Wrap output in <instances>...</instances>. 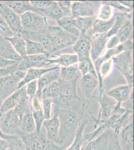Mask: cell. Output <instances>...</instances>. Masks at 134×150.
Instances as JSON below:
<instances>
[{
  "mask_svg": "<svg viewBox=\"0 0 134 150\" xmlns=\"http://www.w3.org/2000/svg\"><path fill=\"white\" fill-rule=\"evenodd\" d=\"M86 110V104L81 103L73 107L56 108V114L60 122L59 135L57 144L65 149L73 141L75 134L82 122Z\"/></svg>",
  "mask_w": 134,
  "mask_h": 150,
  "instance_id": "6da1fadb",
  "label": "cell"
},
{
  "mask_svg": "<svg viewBox=\"0 0 134 150\" xmlns=\"http://www.w3.org/2000/svg\"><path fill=\"white\" fill-rule=\"evenodd\" d=\"M27 150H65V149L50 141L42 132L21 134Z\"/></svg>",
  "mask_w": 134,
  "mask_h": 150,
  "instance_id": "7a4b0ae2",
  "label": "cell"
},
{
  "mask_svg": "<svg viewBox=\"0 0 134 150\" xmlns=\"http://www.w3.org/2000/svg\"><path fill=\"white\" fill-rule=\"evenodd\" d=\"M60 84V93L59 97L53 101L58 108L73 107L80 103V98L77 95L76 85L77 79L70 82H64Z\"/></svg>",
  "mask_w": 134,
  "mask_h": 150,
  "instance_id": "3957f363",
  "label": "cell"
},
{
  "mask_svg": "<svg viewBox=\"0 0 134 150\" xmlns=\"http://www.w3.org/2000/svg\"><path fill=\"white\" fill-rule=\"evenodd\" d=\"M0 132L6 135L20 136V120L15 110L0 112Z\"/></svg>",
  "mask_w": 134,
  "mask_h": 150,
  "instance_id": "277c9868",
  "label": "cell"
},
{
  "mask_svg": "<svg viewBox=\"0 0 134 150\" xmlns=\"http://www.w3.org/2000/svg\"><path fill=\"white\" fill-rule=\"evenodd\" d=\"M113 63L127 81L129 85H133V61L131 51L123 52L112 58Z\"/></svg>",
  "mask_w": 134,
  "mask_h": 150,
  "instance_id": "5b68a950",
  "label": "cell"
},
{
  "mask_svg": "<svg viewBox=\"0 0 134 150\" xmlns=\"http://www.w3.org/2000/svg\"><path fill=\"white\" fill-rule=\"evenodd\" d=\"M23 31L28 33H39L46 25L45 17L33 11H28L21 16Z\"/></svg>",
  "mask_w": 134,
  "mask_h": 150,
  "instance_id": "8992f818",
  "label": "cell"
},
{
  "mask_svg": "<svg viewBox=\"0 0 134 150\" xmlns=\"http://www.w3.org/2000/svg\"><path fill=\"white\" fill-rule=\"evenodd\" d=\"M49 36L53 44L54 51L73 45L79 38L68 33L59 27L50 28Z\"/></svg>",
  "mask_w": 134,
  "mask_h": 150,
  "instance_id": "52a82bcc",
  "label": "cell"
},
{
  "mask_svg": "<svg viewBox=\"0 0 134 150\" xmlns=\"http://www.w3.org/2000/svg\"><path fill=\"white\" fill-rule=\"evenodd\" d=\"M26 73L17 71L14 74L0 79V98L2 102L18 90L19 83Z\"/></svg>",
  "mask_w": 134,
  "mask_h": 150,
  "instance_id": "ba28073f",
  "label": "cell"
},
{
  "mask_svg": "<svg viewBox=\"0 0 134 150\" xmlns=\"http://www.w3.org/2000/svg\"><path fill=\"white\" fill-rule=\"evenodd\" d=\"M99 92L100 109L98 116L97 118H94L93 116L92 117V119L95 122V129L103 122L109 119L112 115L114 106L116 104L114 99H112L104 92L103 89L99 91Z\"/></svg>",
  "mask_w": 134,
  "mask_h": 150,
  "instance_id": "9c48e42d",
  "label": "cell"
},
{
  "mask_svg": "<svg viewBox=\"0 0 134 150\" xmlns=\"http://www.w3.org/2000/svg\"><path fill=\"white\" fill-rule=\"evenodd\" d=\"M99 2L96 1H75L72 4L73 17H90L95 16Z\"/></svg>",
  "mask_w": 134,
  "mask_h": 150,
  "instance_id": "30bf717a",
  "label": "cell"
},
{
  "mask_svg": "<svg viewBox=\"0 0 134 150\" xmlns=\"http://www.w3.org/2000/svg\"><path fill=\"white\" fill-rule=\"evenodd\" d=\"M0 15L2 16L9 28L15 34L20 35L23 31L20 16L2 3L1 1H0Z\"/></svg>",
  "mask_w": 134,
  "mask_h": 150,
  "instance_id": "8fae6325",
  "label": "cell"
},
{
  "mask_svg": "<svg viewBox=\"0 0 134 150\" xmlns=\"http://www.w3.org/2000/svg\"><path fill=\"white\" fill-rule=\"evenodd\" d=\"M49 56L50 54L27 56L19 62L17 71L26 72L30 69L43 68L45 65H48Z\"/></svg>",
  "mask_w": 134,
  "mask_h": 150,
  "instance_id": "7c38bea8",
  "label": "cell"
},
{
  "mask_svg": "<svg viewBox=\"0 0 134 150\" xmlns=\"http://www.w3.org/2000/svg\"><path fill=\"white\" fill-rule=\"evenodd\" d=\"M133 48V43L130 40H128L125 42L118 45L117 46L113 49L108 50L103 56L99 58L94 62V66L95 67V70L97 73V76L99 77V72L102 63L107 60L111 59L113 57L119 55V54L123 52L132 51Z\"/></svg>",
  "mask_w": 134,
  "mask_h": 150,
  "instance_id": "4fadbf2b",
  "label": "cell"
},
{
  "mask_svg": "<svg viewBox=\"0 0 134 150\" xmlns=\"http://www.w3.org/2000/svg\"><path fill=\"white\" fill-rule=\"evenodd\" d=\"M107 33L102 34H94L91 39H90V58L93 62L98 59L101 54L105 48L107 41Z\"/></svg>",
  "mask_w": 134,
  "mask_h": 150,
  "instance_id": "5bb4252c",
  "label": "cell"
},
{
  "mask_svg": "<svg viewBox=\"0 0 134 150\" xmlns=\"http://www.w3.org/2000/svg\"><path fill=\"white\" fill-rule=\"evenodd\" d=\"M120 145L122 150H134V123H129L119 135Z\"/></svg>",
  "mask_w": 134,
  "mask_h": 150,
  "instance_id": "9a60e30c",
  "label": "cell"
},
{
  "mask_svg": "<svg viewBox=\"0 0 134 150\" xmlns=\"http://www.w3.org/2000/svg\"><path fill=\"white\" fill-rule=\"evenodd\" d=\"M60 68L58 67L56 69L46 72L38 80V90L36 97L41 101L42 92L43 89L49 86L50 84L57 81L59 78Z\"/></svg>",
  "mask_w": 134,
  "mask_h": 150,
  "instance_id": "2e32d148",
  "label": "cell"
},
{
  "mask_svg": "<svg viewBox=\"0 0 134 150\" xmlns=\"http://www.w3.org/2000/svg\"><path fill=\"white\" fill-rule=\"evenodd\" d=\"M81 37L73 45V50L78 57L79 62L90 58V39L85 34H81Z\"/></svg>",
  "mask_w": 134,
  "mask_h": 150,
  "instance_id": "e0dca14e",
  "label": "cell"
},
{
  "mask_svg": "<svg viewBox=\"0 0 134 150\" xmlns=\"http://www.w3.org/2000/svg\"><path fill=\"white\" fill-rule=\"evenodd\" d=\"M43 126L46 129V137L50 141L57 143L60 128V122L58 115L55 114L52 118L45 120Z\"/></svg>",
  "mask_w": 134,
  "mask_h": 150,
  "instance_id": "ac0fdd59",
  "label": "cell"
},
{
  "mask_svg": "<svg viewBox=\"0 0 134 150\" xmlns=\"http://www.w3.org/2000/svg\"><path fill=\"white\" fill-rule=\"evenodd\" d=\"M110 129L107 130L94 140L87 142L82 150H107Z\"/></svg>",
  "mask_w": 134,
  "mask_h": 150,
  "instance_id": "d6986e66",
  "label": "cell"
},
{
  "mask_svg": "<svg viewBox=\"0 0 134 150\" xmlns=\"http://www.w3.org/2000/svg\"><path fill=\"white\" fill-rule=\"evenodd\" d=\"M25 94V86L18 89L13 94L9 96L3 102L0 106V112H6L11 110L14 109L23 96Z\"/></svg>",
  "mask_w": 134,
  "mask_h": 150,
  "instance_id": "ffe728a7",
  "label": "cell"
},
{
  "mask_svg": "<svg viewBox=\"0 0 134 150\" xmlns=\"http://www.w3.org/2000/svg\"><path fill=\"white\" fill-rule=\"evenodd\" d=\"M0 57L12 61L20 62L23 58L16 52L5 37L0 41Z\"/></svg>",
  "mask_w": 134,
  "mask_h": 150,
  "instance_id": "44dd1931",
  "label": "cell"
},
{
  "mask_svg": "<svg viewBox=\"0 0 134 150\" xmlns=\"http://www.w3.org/2000/svg\"><path fill=\"white\" fill-rule=\"evenodd\" d=\"M31 107L33 116L36 125V132L40 133L41 132L43 124L45 120L41 101L36 97H35L31 101Z\"/></svg>",
  "mask_w": 134,
  "mask_h": 150,
  "instance_id": "7402d4cb",
  "label": "cell"
},
{
  "mask_svg": "<svg viewBox=\"0 0 134 150\" xmlns=\"http://www.w3.org/2000/svg\"><path fill=\"white\" fill-rule=\"evenodd\" d=\"M133 86L128 85H121L114 88L107 93V95L112 98L117 102L122 103L127 101L131 96Z\"/></svg>",
  "mask_w": 134,
  "mask_h": 150,
  "instance_id": "603a6c76",
  "label": "cell"
},
{
  "mask_svg": "<svg viewBox=\"0 0 134 150\" xmlns=\"http://www.w3.org/2000/svg\"><path fill=\"white\" fill-rule=\"evenodd\" d=\"M58 66L50 68H32L28 70L26 73L25 76L19 83L18 89L25 86L28 83L32 82L33 81L38 80L43 74L46 72L53 70L58 67Z\"/></svg>",
  "mask_w": 134,
  "mask_h": 150,
  "instance_id": "cb8c5ba5",
  "label": "cell"
},
{
  "mask_svg": "<svg viewBox=\"0 0 134 150\" xmlns=\"http://www.w3.org/2000/svg\"><path fill=\"white\" fill-rule=\"evenodd\" d=\"M88 124V121L82 122L77 130L73 141L65 150H82V149L86 143L84 136L83 132L85 127Z\"/></svg>",
  "mask_w": 134,
  "mask_h": 150,
  "instance_id": "d4e9b609",
  "label": "cell"
},
{
  "mask_svg": "<svg viewBox=\"0 0 134 150\" xmlns=\"http://www.w3.org/2000/svg\"><path fill=\"white\" fill-rule=\"evenodd\" d=\"M1 2L20 17L26 12L33 11L32 7L29 1H2Z\"/></svg>",
  "mask_w": 134,
  "mask_h": 150,
  "instance_id": "484cf974",
  "label": "cell"
},
{
  "mask_svg": "<svg viewBox=\"0 0 134 150\" xmlns=\"http://www.w3.org/2000/svg\"><path fill=\"white\" fill-rule=\"evenodd\" d=\"M20 127L22 133L31 134L36 132V125L33 116L32 107L30 108L21 118Z\"/></svg>",
  "mask_w": 134,
  "mask_h": 150,
  "instance_id": "4316f807",
  "label": "cell"
},
{
  "mask_svg": "<svg viewBox=\"0 0 134 150\" xmlns=\"http://www.w3.org/2000/svg\"><path fill=\"white\" fill-rule=\"evenodd\" d=\"M99 85L98 77L91 73L84 76L82 79V86L86 96L89 97Z\"/></svg>",
  "mask_w": 134,
  "mask_h": 150,
  "instance_id": "83f0119b",
  "label": "cell"
},
{
  "mask_svg": "<svg viewBox=\"0 0 134 150\" xmlns=\"http://www.w3.org/2000/svg\"><path fill=\"white\" fill-rule=\"evenodd\" d=\"M12 46L22 58L27 56L26 42L24 38L20 35L15 34L10 37H5Z\"/></svg>",
  "mask_w": 134,
  "mask_h": 150,
  "instance_id": "f1b7e54d",
  "label": "cell"
},
{
  "mask_svg": "<svg viewBox=\"0 0 134 150\" xmlns=\"http://www.w3.org/2000/svg\"><path fill=\"white\" fill-rule=\"evenodd\" d=\"M34 12H36L38 14L41 15L44 17H45V16H46L51 19L57 21L59 20L60 19L65 17L61 10L57 2L55 1L51 7L47 9L36 10L34 11Z\"/></svg>",
  "mask_w": 134,
  "mask_h": 150,
  "instance_id": "f546056e",
  "label": "cell"
},
{
  "mask_svg": "<svg viewBox=\"0 0 134 150\" xmlns=\"http://www.w3.org/2000/svg\"><path fill=\"white\" fill-rule=\"evenodd\" d=\"M0 137L5 139L8 143L7 150H27L25 144L19 135H8L0 132Z\"/></svg>",
  "mask_w": 134,
  "mask_h": 150,
  "instance_id": "4dcf8cb0",
  "label": "cell"
},
{
  "mask_svg": "<svg viewBox=\"0 0 134 150\" xmlns=\"http://www.w3.org/2000/svg\"><path fill=\"white\" fill-rule=\"evenodd\" d=\"M115 19V15L113 16V17L108 21L96 19L93 25V34H102L108 32L113 26Z\"/></svg>",
  "mask_w": 134,
  "mask_h": 150,
  "instance_id": "1f68e13d",
  "label": "cell"
},
{
  "mask_svg": "<svg viewBox=\"0 0 134 150\" xmlns=\"http://www.w3.org/2000/svg\"><path fill=\"white\" fill-rule=\"evenodd\" d=\"M78 57L76 54H64L60 56L59 57L48 60L47 65L57 64L63 67H68L72 66L78 62Z\"/></svg>",
  "mask_w": 134,
  "mask_h": 150,
  "instance_id": "d6a6232c",
  "label": "cell"
},
{
  "mask_svg": "<svg viewBox=\"0 0 134 150\" xmlns=\"http://www.w3.org/2000/svg\"><path fill=\"white\" fill-rule=\"evenodd\" d=\"M57 22L60 27L68 33L78 38L81 35V33L75 26L74 23V17L72 16L65 17L57 21Z\"/></svg>",
  "mask_w": 134,
  "mask_h": 150,
  "instance_id": "836d02e7",
  "label": "cell"
},
{
  "mask_svg": "<svg viewBox=\"0 0 134 150\" xmlns=\"http://www.w3.org/2000/svg\"><path fill=\"white\" fill-rule=\"evenodd\" d=\"M116 17L115 21L113 26L110 31L107 33V37L109 39L112 36H114L117 34L120 28L122 27L124 23L128 19L131 18V15L127 13H118L115 14Z\"/></svg>",
  "mask_w": 134,
  "mask_h": 150,
  "instance_id": "e575fe53",
  "label": "cell"
},
{
  "mask_svg": "<svg viewBox=\"0 0 134 150\" xmlns=\"http://www.w3.org/2000/svg\"><path fill=\"white\" fill-rule=\"evenodd\" d=\"M96 19V16L90 17L74 18V23L81 34H85L89 29L93 27L94 22Z\"/></svg>",
  "mask_w": 134,
  "mask_h": 150,
  "instance_id": "d590c367",
  "label": "cell"
},
{
  "mask_svg": "<svg viewBox=\"0 0 134 150\" xmlns=\"http://www.w3.org/2000/svg\"><path fill=\"white\" fill-rule=\"evenodd\" d=\"M133 32L132 22L130 19H128L124 23L116 34L119 38L120 43H123L129 40V38L132 35Z\"/></svg>",
  "mask_w": 134,
  "mask_h": 150,
  "instance_id": "8d00e7d4",
  "label": "cell"
},
{
  "mask_svg": "<svg viewBox=\"0 0 134 150\" xmlns=\"http://www.w3.org/2000/svg\"><path fill=\"white\" fill-rule=\"evenodd\" d=\"M60 93V85L59 82L55 81L43 89L42 92L41 99L48 98L52 99L54 101L59 97Z\"/></svg>",
  "mask_w": 134,
  "mask_h": 150,
  "instance_id": "74e56055",
  "label": "cell"
},
{
  "mask_svg": "<svg viewBox=\"0 0 134 150\" xmlns=\"http://www.w3.org/2000/svg\"><path fill=\"white\" fill-rule=\"evenodd\" d=\"M25 40L26 42L27 56L49 54L40 43L30 40L25 39Z\"/></svg>",
  "mask_w": 134,
  "mask_h": 150,
  "instance_id": "f35d334b",
  "label": "cell"
},
{
  "mask_svg": "<svg viewBox=\"0 0 134 150\" xmlns=\"http://www.w3.org/2000/svg\"><path fill=\"white\" fill-rule=\"evenodd\" d=\"M78 69L75 68L73 66L62 67L60 68L59 78L60 81L64 82H70L78 79Z\"/></svg>",
  "mask_w": 134,
  "mask_h": 150,
  "instance_id": "ab89813d",
  "label": "cell"
},
{
  "mask_svg": "<svg viewBox=\"0 0 134 150\" xmlns=\"http://www.w3.org/2000/svg\"><path fill=\"white\" fill-rule=\"evenodd\" d=\"M133 113L126 111L116 122L111 130L117 135H119L121 131L129 124V118Z\"/></svg>",
  "mask_w": 134,
  "mask_h": 150,
  "instance_id": "60d3db41",
  "label": "cell"
},
{
  "mask_svg": "<svg viewBox=\"0 0 134 150\" xmlns=\"http://www.w3.org/2000/svg\"><path fill=\"white\" fill-rule=\"evenodd\" d=\"M79 62V69L81 72L82 76H84L88 73H91L97 76L95 67L94 66L93 62H92L91 58L82 60Z\"/></svg>",
  "mask_w": 134,
  "mask_h": 150,
  "instance_id": "b9f144b4",
  "label": "cell"
},
{
  "mask_svg": "<svg viewBox=\"0 0 134 150\" xmlns=\"http://www.w3.org/2000/svg\"><path fill=\"white\" fill-rule=\"evenodd\" d=\"M107 150H122L119 143V135L116 134L111 129Z\"/></svg>",
  "mask_w": 134,
  "mask_h": 150,
  "instance_id": "7bdbcfd3",
  "label": "cell"
},
{
  "mask_svg": "<svg viewBox=\"0 0 134 150\" xmlns=\"http://www.w3.org/2000/svg\"><path fill=\"white\" fill-rule=\"evenodd\" d=\"M31 6L32 7L33 12L36 10H44L51 7L54 3L52 1H30Z\"/></svg>",
  "mask_w": 134,
  "mask_h": 150,
  "instance_id": "ee69618b",
  "label": "cell"
},
{
  "mask_svg": "<svg viewBox=\"0 0 134 150\" xmlns=\"http://www.w3.org/2000/svg\"><path fill=\"white\" fill-rule=\"evenodd\" d=\"M43 111L44 115L45 120L51 118L52 108L53 104V100L51 99L43 98L41 99Z\"/></svg>",
  "mask_w": 134,
  "mask_h": 150,
  "instance_id": "f6af8a7d",
  "label": "cell"
},
{
  "mask_svg": "<svg viewBox=\"0 0 134 150\" xmlns=\"http://www.w3.org/2000/svg\"><path fill=\"white\" fill-rule=\"evenodd\" d=\"M19 62L0 68V79L14 74L17 71Z\"/></svg>",
  "mask_w": 134,
  "mask_h": 150,
  "instance_id": "bcb514c9",
  "label": "cell"
},
{
  "mask_svg": "<svg viewBox=\"0 0 134 150\" xmlns=\"http://www.w3.org/2000/svg\"><path fill=\"white\" fill-rule=\"evenodd\" d=\"M26 87V93L28 97L32 100L36 97L38 90V80L33 81L28 83Z\"/></svg>",
  "mask_w": 134,
  "mask_h": 150,
  "instance_id": "7dc6e473",
  "label": "cell"
},
{
  "mask_svg": "<svg viewBox=\"0 0 134 150\" xmlns=\"http://www.w3.org/2000/svg\"><path fill=\"white\" fill-rule=\"evenodd\" d=\"M113 9L110 6L103 5L99 14L98 19L103 21H108L113 17Z\"/></svg>",
  "mask_w": 134,
  "mask_h": 150,
  "instance_id": "c3c4849f",
  "label": "cell"
},
{
  "mask_svg": "<svg viewBox=\"0 0 134 150\" xmlns=\"http://www.w3.org/2000/svg\"><path fill=\"white\" fill-rule=\"evenodd\" d=\"M57 4L65 17H70L72 15V3L69 1H59Z\"/></svg>",
  "mask_w": 134,
  "mask_h": 150,
  "instance_id": "681fc988",
  "label": "cell"
},
{
  "mask_svg": "<svg viewBox=\"0 0 134 150\" xmlns=\"http://www.w3.org/2000/svg\"><path fill=\"white\" fill-rule=\"evenodd\" d=\"M0 30L2 31L4 36L5 37H10L15 35L11 30V29L9 28L6 23L5 22V21L1 15H0Z\"/></svg>",
  "mask_w": 134,
  "mask_h": 150,
  "instance_id": "f907efd6",
  "label": "cell"
},
{
  "mask_svg": "<svg viewBox=\"0 0 134 150\" xmlns=\"http://www.w3.org/2000/svg\"><path fill=\"white\" fill-rule=\"evenodd\" d=\"M101 4L103 5L110 6L111 7H115L122 11L124 13L130 12L133 10V9H128L126 7H124L123 6L121 5L118 1H102Z\"/></svg>",
  "mask_w": 134,
  "mask_h": 150,
  "instance_id": "816d5d0a",
  "label": "cell"
},
{
  "mask_svg": "<svg viewBox=\"0 0 134 150\" xmlns=\"http://www.w3.org/2000/svg\"><path fill=\"white\" fill-rule=\"evenodd\" d=\"M119 43L120 41L119 38L116 35L110 38V39L107 41L106 47L108 49H111L117 46L118 45H119Z\"/></svg>",
  "mask_w": 134,
  "mask_h": 150,
  "instance_id": "f5cc1de1",
  "label": "cell"
},
{
  "mask_svg": "<svg viewBox=\"0 0 134 150\" xmlns=\"http://www.w3.org/2000/svg\"><path fill=\"white\" fill-rule=\"evenodd\" d=\"M17 63L16 62L12 61L10 60H7L6 59L0 57V68H2L5 67L12 65L13 64Z\"/></svg>",
  "mask_w": 134,
  "mask_h": 150,
  "instance_id": "db71d44e",
  "label": "cell"
},
{
  "mask_svg": "<svg viewBox=\"0 0 134 150\" xmlns=\"http://www.w3.org/2000/svg\"><path fill=\"white\" fill-rule=\"evenodd\" d=\"M121 5L128 9H133L134 8V1H119Z\"/></svg>",
  "mask_w": 134,
  "mask_h": 150,
  "instance_id": "11a10c76",
  "label": "cell"
},
{
  "mask_svg": "<svg viewBox=\"0 0 134 150\" xmlns=\"http://www.w3.org/2000/svg\"><path fill=\"white\" fill-rule=\"evenodd\" d=\"M8 148V143L7 140L0 137V150H7Z\"/></svg>",
  "mask_w": 134,
  "mask_h": 150,
  "instance_id": "9f6ffc18",
  "label": "cell"
},
{
  "mask_svg": "<svg viewBox=\"0 0 134 150\" xmlns=\"http://www.w3.org/2000/svg\"><path fill=\"white\" fill-rule=\"evenodd\" d=\"M4 37H5L3 36L2 34H0V41H1V40Z\"/></svg>",
  "mask_w": 134,
  "mask_h": 150,
  "instance_id": "6f0895ef",
  "label": "cell"
},
{
  "mask_svg": "<svg viewBox=\"0 0 134 150\" xmlns=\"http://www.w3.org/2000/svg\"><path fill=\"white\" fill-rule=\"evenodd\" d=\"M2 102H2V100H1V98H0V106L1 105V104H2Z\"/></svg>",
  "mask_w": 134,
  "mask_h": 150,
  "instance_id": "680465c9",
  "label": "cell"
}]
</instances>
